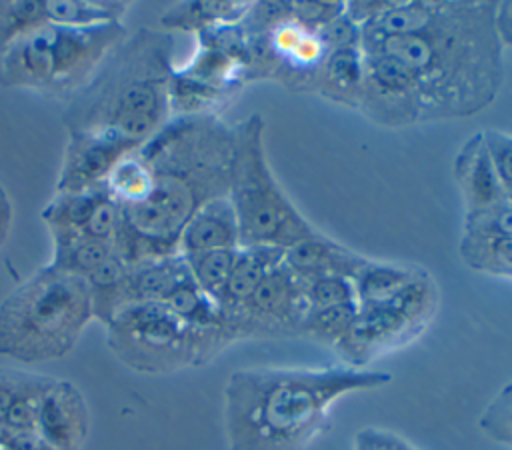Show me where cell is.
<instances>
[{
    "instance_id": "6da1fadb",
    "label": "cell",
    "mask_w": 512,
    "mask_h": 450,
    "mask_svg": "<svg viewBox=\"0 0 512 450\" xmlns=\"http://www.w3.org/2000/svg\"><path fill=\"white\" fill-rule=\"evenodd\" d=\"M498 2H422L400 34L360 36L364 78L358 110L384 128L470 118L504 80Z\"/></svg>"
},
{
    "instance_id": "7a4b0ae2",
    "label": "cell",
    "mask_w": 512,
    "mask_h": 450,
    "mask_svg": "<svg viewBox=\"0 0 512 450\" xmlns=\"http://www.w3.org/2000/svg\"><path fill=\"white\" fill-rule=\"evenodd\" d=\"M234 128L216 114L172 116L106 180L120 218L114 250L126 264L178 254L192 214L228 196Z\"/></svg>"
},
{
    "instance_id": "3957f363",
    "label": "cell",
    "mask_w": 512,
    "mask_h": 450,
    "mask_svg": "<svg viewBox=\"0 0 512 450\" xmlns=\"http://www.w3.org/2000/svg\"><path fill=\"white\" fill-rule=\"evenodd\" d=\"M392 382L376 368L252 366L234 370L222 390L228 450H308L328 428L334 406Z\"/></svg>"
},
{
    "instance_id": "277c9868",
    "label": "cell",
    "mask_w": 512,
    "mask_h": 450,
    "mask_svg": "<svg viewBox=\"0 0 512 450\" xmlns=\"http://www.w3.org/2000/svg\"><path fill=\"white\" fill-rule=\"evenodd\" d=\"M174 36L138 28L128 34L66 104V132H104L142 146L172 118Z\"/></svg>"
},
{
    "instance_id": "5b68a950",
    "label": "cell",
    "mask_w": 512,
    "mask_h": 450,
    "mask_svg": "<svg viewBox=\"0 0 512 450\" xmlns=\"http://www.w3.org/2000/svg\"><path fill=\"white\" fill-rule=\"evenodd\" d=\"M92 318L88 282L46 264L0 302V354L22 364L64 358Z\"/></svg>"
},
{
    "instance_id": "8992f818",
    "label": "cell",
    "mask_w": 512,
    "mask_h": 450,
    "mask_svg": "<svg viewBox=\"0 0 512 450\" xmlns=\"http://www.w3.org/2000/svg\"><path fill=\"white\" fill-rule=\"evenodd\" d=\"M344 2H250L242 20L250 50V80H274L294 92H314L330 50L328 28Z\"/></svg>"
},
{
    "instance_id": "52a82bcc",
    "label": "cell",
    "mask_w": 512,
    "mask_h": 450,
    "mask_svg": "<svg viewBox=\"0 0 512 450\" xmlns=\"http://www.w3.org/2000/svg\"><path fill=\"white\" fill-rule=\"evenodd\" d=\"M126 36L124 24L68 28L46 22L0 50V86L70 100Z\"/></svg>"
},
{
    "instance_id": "ba28073f",
    "label": "cell",
    "mask_w": 512,
    "mask_h": 450,
    "mask_svg": "<svg viewBox=\"0 0 512 450\" xmlns=\"http://www.w3.org/2000/svg\"><path fill=\"white\" fill-rule=\"evenodd\" d=\"M228 198L234 206L240 246L290 248L320 230L304 218L274 176L264 142L266 122L254 112L234 126Z\"/></svg>"
},
{
    "instance_id": "9c48e42d",
    "label": "cell",
    "mask_w": 512,
    "mask_h": 450,
    "mask_svg": "<svg viewBox=\"0 0 512 450\" xmlns=\"http://www.w3.org/2000/svg\"><path fill=\"white\" fill-rule=\"evenodd\" d=\"M104 328L114 356L142 374L204 366L230 346L224 332L194 328L164 302L126 304L112 314Z\"/></svg>"
},
{
    "instance_id": "30bf717a",
    "label": "cell",
    "mask_w": 512,
    "mask_h": 450,
    "mask_svg": "<svg viewBox=\"0 0 512 450\" xmlns=\"http://www.w3.org/2000/svg\"><path fill=\"white\" fill-rule=\"evenodd\" d=\"M438 304L440 290L422 268L412 282L392 296L358 304L352 326L332 350L340 364L370 368L374 360L418 340L430 326Z\"/></svg>"
},
{
    "instance_id": "8fae6325",
    "label": "cell",
    "mask_w": 512,
    "mask_h": 450,
    "mask_svg": "<svg viewBox=\"0 0 512 450\" xmlns=\"http://www.w3.org/2000/svg\"><path fill=\"white\" fill-rule=\"evenodd\" d=\"M308 306L302 282L282 262L272 268L254 292L232 312L220 314L230 342L300 334Z\"/></svg>"
},
{
    "instance_id": "7c38bea8",
    "label": "cell",
    "mask_w": 512,
    "mask_h": 450,
    "mask_svg": "<svg viewBox=\"0 0 512 450\" xmlns=\"http://www.w3.org/2000/svg\"><path fill=\"white\" fill-rule=\"evenodd\" d=\"M56 192H80L108 180L116 164L138 146L104 132H66Z\"/></svg>"
},
{
    "instance_id": "4fadbf2b",
    "label": "cell",
    "mask_w": 512,
    "mask_h": 450,
    "mask_svg": "<svg viewBox=\"0 0 512 450\" xmlns=\"http://www.w3.org/2000/svg\"><path fill=\"white\" fill-rule=\"evenodd\" d=\"M328 34L330 50L318 72L314 94H320L322 98L332 102L358 108L364 78V56L360 30L346 14V4L344 12L336 20H332Z\"/></svg>"
},
{
    "instance_id": "5bb4252c",
    "label": "cell",
    "mask_w": 512,
    "mask_h": 450,
    "mask_svg": "<svg viewBox=\"0 0 512 450\" xmlns=\"http://www.w3.org/2000/svg\"><path fill=\"white\" fill-rule=\"evenodd\" d=\"M458 254L470 270L512 280V204L508 198L484 214L464 218Z\"/></svg>"
},
{
    "instance_id": "9a60e30c",
    "label": "cell",
    "mask_w": 512,
    "mask_h": 450,
    "mask_svg": "<svg viewBox=\"0 0 512 450\" xmlns=\"http://www.w3.org/2000/svg\"><path fill=\"white\" fill-rule=\"evenodd\" d=\"M34 430L52 450H82L90 430L82 392L68 380L52 378L40 398Z\"/></svg>"
},
{
    "instance_id": "2e32d148",
    "label": "cell",
    "mask_w": 512,
    "mask_h": 450,
    "mask_svg": "<svg viewBox=\"0 0 512 450\" xmlns=\"http://www.w3.org/2000/svg\"><path fill=\"white\" fill-rule=\"evenodd\" d=\"M452 172L462 194L464 218L484 214L508 198V192L492 164L484 130L464 140L454 156Z\"/></svg>"
},
{
    "instance_id": "e0dca14e",
    "label": "cell",
    "mask_w": 512,
    "mask_h": 450,
    "mask_svg": "<svg viewBox=\"0 0 512 450\" xmlns=\"http://www.w3.org/2000/svg\"><path fill=\"white\" fill-rule=\"evenodd\" d=\"M366 258L368 256L350 250L322 232L284 250V264L300 282H310L324 276H344L352 280Z\"/></svg>"
},
{
    "instance_id": "ac0fdd59",
    "label": "cell",
    "mask_w": 512,
    "mask_h": 450,
    "mask_svg": "<svg viewBox=\"0 0 512 450\" xmlns=\"http://www.w3.org/2000/svg\"><path fill=\"white\" fill-rule=\"evenodd\" d=\"M234 248H240V232L228 196H218L202 204L186 222L178 238V254L184 258Z\"/></svg>"
},
{
    "instance_id": "d6986e66",
    "label": "cell",
    "mask_w": 512,
    "mask_h": 450,
    "mask_svg": "<svg viewBox=\"0 0 512 450\" xmlns=\"http://www.w3.org/2000/svg\"><path fill=\"white\" fill-rule=\"evenodd\" d=\"M186 274L188 264L180 254L128 264L122 290L124 306L132 302H164Z\"/></svg>"
},
{
    "instance_id": "ffe728a7",
    "label": "cell",
    "mask_w": 512,
    "mask_h": 450,
    "mask_svg": "<svg viewBox=\"0 0 512 450\" xmlns=\"http://www.w3.org/2000/svg\"><path fill=\"white\" fill-rule=\"evenodd\" d=\"M282 262H284V248L240 246L236 252L230 280L218 302L220 314H226L238 308L254 292V288L264 280V276Z\"/></svg>"
},
{
    "instance_id": "44dd1931",
    "label": "cell",
    "mask_w": 512,
    "mask_h": 450,
    "mask_svg": "<svg viewBox=\"0 0 512 450\" xmlns=\"http://www.w3.org/2000/svg\"><path fill=\"white\" fill-rule=\"evenodd\" d=\"M250 2H182L170 6L160 24L166 32H202L214 26L238 24L244 20Z\"/></svg>"
},
{
    "instance_id": "7402d4cb",
    "label": "cell",
    "mask_w": 512,
    "mask_h": 450,
    "mask_svg": "<svg viewBox=\"0 0 512 450\" xmlns=\"http://www.w3.org/2000/svg\"><path fill=\"white\" fill-rule=\"evenodd\" d=\"M46 20L68 28H94L108 24H124L130 10L128 2L108 0H50L44 2Z\"/></svg>"
},
{
    "instance_id": "603a6c76",
    "label": "cell",
    "mask_w": 512,
    "mask_h": 450,
    "mask_svg": "<svg viewBox=\"0 0 512 450\" xmlns=\"http://www.w3.org/2000/svg\"><path fill=\"white\" fill-rule=\"evenodd\" d=\"M106 194V182L80 192H56L42 208V220L50 234H82L96 204Z\"/></svg>"
},
{
    "instance_id": "cb8c5ba5",
    "label": "cell",
    "mask_w": 512,
    "mask_h": 450,
    "mask_svg": "<svg viewBox=\"0 0 512 450\" xmlns=\"http://www.w3.org/2000/svg\"><path fill=\"white\" fill-rule=\"evenodd\" d=\"M420 270L422 268L418 266H404V264L366 258V262L352 276L356 304L374 302V300L392 296L394 292L404 288L408 282H412Z\"/></svg>"
},
{
    "instance_id": "d4e9b609",
    "label": "cell",
    "mask_w": 512,
    "mask_h": 450,
    "mask_svg": "<svg viewBox=\"0 0 512 450\" xmlns=\"http://www.w3.org/2000/svg\"><path fill=\"white\" fill-rule=\"evenodd\" d=\"M236 252L234 250H212V252H202V254H194V256H182L188 264V270L194 278V282L198 284V288L212 298L216 304L220 302L226 284L230 280L232 268H234V260H236Z\"/></svg>"
},
{
    "instance_id": "484cf974",
    "label": "cell",
    "mask_w": 512,
    "mask_h": 450,
    "mask_svg": "<svg viewBox=\"0 0 512 450\" xmlns=\"http://www.w3.org/2000/svg\"><path fill=\"white\" fill-rule=\"evenodd\" d=\"M358 312V304H340L328 308H308L300 324V334L334 348L348 328L352 326Z\"/></svg>"
},
{
    "instance_id": "4316f807",
    "label": "cell",
    "mask_w": 512,
    "mask_h": 450,
    "mask_svg": "<svg viewBox=\"0 0 512 450\" xmlns=\"http://www.w3.org/2000/svg\"><path fill=\"white\" fill-rule=\"evenodd\" d=\"M46 22L44 2H0V50Z\"/></svg>"
},
{
    "instance_id": "83f0119b",
    "label": "cell",
    "mask_w": 512,
    "mask_h": 450,
    "mask_svg": "<svg viewBox=\"0 0 512 450\" xmlns=\"http://www.w3.org/2000/svg\"><path fill=\"white\" fill-rule=\"evenodd\" d=\"M478 426L492 442L512 448V382L504 384L484 406Z\"/></svg>"
},
{
    "instance_id": "f1b7e54d",
    "label": "cell",
    "mask_w": 512,
    "mask_h": 450,
    "mask_svg": "<svg viewBox=\"0 0 512 450\" xmlns=\"http://www.w3.org/2000/svg\"><path fill=\"white\" fill-rule=\"evenodd\" d=\"M302 290L308 308H328L356 302L354 284L350 278L344 276H324L302 282Z\"/></svg>"
},
{
    "instance_id": "f546056e",
    "label": "cell",
    "mask_w": 512,
    "mask_h": 450,
    "mask_svg": "<svg viewBox=\"0 0 512 450\" xmlns=\"http://www.w3.org/2000/svg\"><path fill=\"white\" fill-rule=\"evenodd\" d=\"M118 218H120L118 204L114 202V198L110 196V192L106 188V194L96 204L88 224L82 230V234L92 238V240H100V242H110L112 244L116 228H118Z\"/></svg>"
},
{
    "instance_id": "4dcf8cb0",
    "label": "cell",
    "mask_w": 512,
    "mask_h": 450,
    "mask_svg": "<svg viewBox=\"0 0 512 450\" xmlns=\"http://www.w3.org/2000/svg\"><path fill=\"white\" fill-rule=\"evenodd\" d=\"M484 134L496 174L506 192H512V136L498 130H484Z\"/></svg>"
},
{
    "instance_id": "1f68e13d",
    "label": "cell",
    "mask_w": 512,
    "mask_h": 450,
    "mask_svg": "<svg viewBox=\"0 0 512 450\" xmlns=\"http://www.w3.org/2000/svg\"><path fill=\"white\" fill-rule=\"evenodd\" d=\"M352 450H418V448L396 432L368 426L356 432Z\"/></svg>"
},
{
    "instance_id": "d6a6232c",
    "label": "cell",
    "mask_w": 512,
    "mask_h": 450,
    "mask_svg": "<svg viewBox=\"0 0 512 450\" xmlns=\"http://www.w3.org/2000/svg\"><path fill=\"white\" fill-rule=\"evenodd\" d=\"M496 28L502 44L512 48V2H498Z\"/></svg>"
},
{
    "instance_id": "836d02e7",
    "label": "cell",
    "mask_w": 512,
    "mask_h": 450,
    "mask_svg": "<svg viewBox=\"0 0 512 450\" xmlns=\"http://www.w3.org/2000/svg\"><path fill=\"white\" fill-rule=\"evenodd\" d=\"M12 220H14L12 200H10L8 192L0 186V232H2V234H10Z\"/></svg>"
}]
</instances>
